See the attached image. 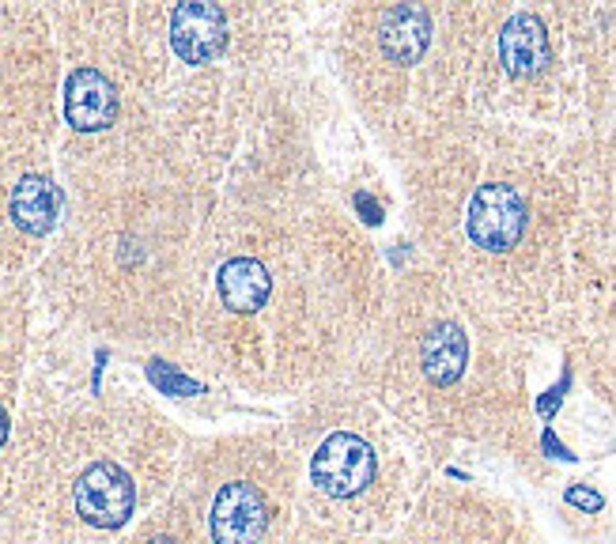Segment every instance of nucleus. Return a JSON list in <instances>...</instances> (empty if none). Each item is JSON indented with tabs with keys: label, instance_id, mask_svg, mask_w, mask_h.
I'll use <instances>...</instances> for the list:
<instances>
[{
	"label": "nucleus",
	"instance_id": "obj_1",
	"mask_svg": "<svg viewBox=\"0 0 616 544\" xmlns=\"http://www.w3.org/2000/svg\"><path fill=\"white\" fill-rule=\"evenodd\" d=\"M466 231L481 250L488 253H507L518 246L522 231H526V201L515 185L488 182L473 193L466 212Z\"/></svg>",
	"mask_w": 616,
	"mask_h": 544
},
{
	"label": "nucleus",
	"instance_id": "obj_2",
	"mask_svg": "<svg viewBox=\"0 0 616 544\" xmlns=\"http://www.w3.org/2000/svg\"><path fill=\"white\" fill-rule=\"evenodd\" d=\"M314 484L333 499H352L374 480V450L352 431H337L314 450L311 462Z\"/></svg>",
	"mask_w": 616,
	"mask_h": 544
},
{
	"label": "nucleus",
	"instance_id": "obj_3",
	"mask_svg": "<svg viewBox=\"0 0 616 544\" xmlns=\"http://www.w3.org/2000/svg\"><path fill=\"white\" fill-rule=\"evenodd\" d=\"M76 510L88 525H99V530H117L125 525V518L133 514L136 503V488L133 476L114 462H96L80 473L76 480Z\"/></svg>",
	"mask_w": 616,
	"mask_h": 544
},
{
	"label": "nucleus",
	"instance_id": "obj_4",
	"mask_svg": "<svg viewBox=\"0 0 616 544\" xmlns=\"http://www.w3.org/2000/svg\"><path fill=\"white\" fill-rule=\"evenodd\" d=\"M170 46L186 65H209L227 46V15L220 4H178L170 15Z\"/></svg>",
	"mask_w": 616,
	"mask_h": 544
},
{
	"label": "nucleus",
	"instance_id": "obj_5",
	"mask_svg": "<svg viewBox=\"0 0 616 544\" xmlns=\"http://www.w3.org/2000/svg\"><path fill=\"white\" fill-rule=\"evenodd\" d=\"M265 525H269V507H265L261 488L250 480H235L220 488L212 503V541L216 544H261Z\"/></svg>",
	"mask_w": 616,
	"mask_h": 544
},
{
	"label": "nucleus",
	"instance_id": "obj_6",
	"mask_svg": "<svg viewBox=\"0 0 616 544\" xmlns=\"http://www.w3.org/2000/svg\"><path fill=\"white\" fill-rule=\"evenodd\" d=\"M65 117L72 129L99 133L114 125L117 117V91L99 68H76L65 83Z\"/></svg>",
	"mask_w": 616,
	"mask_h": 544
},
{
	"label": "nucleus",
	"instance_id": "obj_7",
	"mask_svg": "<svg viewBox=\"0 0 616 544\" xmlns=\"http://www.w3.org/2000/svg\"><path fill=\"white\" fill-rule=\"evenodd\" d=\"M500 61L511 76H534L549 65V34L534 12H515L503 23Z\"/></svg>",
	"mask_w": 616,
	"mask_h": 544
},
{
	"label": "nucleus",
	"instance_id": "obj_8",
	"mask_svg": "<svg viewBox=\"0 0 616 544\" xmlns=\"http://www.w3.org/2000/svg\"><path fill=\"white\" fill-rule=\"evenodd\" d=\"M432 42V20L421 4H393L382 12L379 46L393 65H416Z\"/></svg>",
	"mask_w": 616,
	"mask_h": 544
},
{
	"label": "nucleus",
	"instance_id": "obj_9",
	"mask_svg": "<svg viewBox=\"0 0 616 544\" xmlns=\"http://www.w3.org/2000/svg\"><path fill=\"white\" fill-rule=\"evenodd\" d=\"M57 212H61V193H57V185L49 178H20V185L12 190V219L20 231L46 235L57 224Z\"/></svg>",
	"mask_w": 616,
	"mask_h": 544
},
{
	"label": "nucleus",
	"instance_id": "obj_10",
	"mask_svg": "<svg viewBox=\"0 0 616 544\" xmlns=\"http://www.w3.org/2000/svg\"><path fill=\"white\" fill-rule=\"evenodd\" d=\"M466 360H469V340L455 321H439V326L424 337L421 363H424V374L435 382V386H450V382H458L461 371H466Z\"/></svg>",
	"mask_w": 616,
	"mask_h": 544
},
{
	"label": "nucleus",
	"instance_id": "obj_11",
	"mask_svg": "<svg viewBox=\"0 0 616 544\" xmlns=\"http://www.w3.org/2000/svg\"><path fill=\"white\" fill-rule=\"evenodd\" d=\"M269 292H272V280L261 261L231 258L227 265L220 269V295H224V303L231 310H238V314L261 310V306L269 303Z\"/></svg>",
	"mask_w": 616,
	"mask_h": 544
},
{
	"label": "nucleus",
	"instance_id": "obj_12",
	"mask_svg": "<svg viewBox=\"0 0 616 544\" xmlns=\"http://www.w3.org/2000/svg\"><path fill=\"white\" fill-rule=\"evenodd\" d=\"M152 382H156L159 389H167V394H178V397H190V394H201V386H197L193 378H186V374L170 371L167 363H152Z\"/></svg>",
	"mask_w": 616,
	"mask_h": 544
},
{
	"label": "nucleus",
	"instance_id": "obj_13",
	"mask_svg": "<svg viewBox=\"0 0 616 544\" xmlns=\"http://www.w3.org/2000/svg\"><path fill=\"white\" fill-rule=\"evenodd\" d=\"M568 503L579 507V510H586V514H597V510L605 507V499L597 496L594 488H586V484H571V488H568Z\"/></svg>",
	"mask_w": 616,
	"mask_h": 544
},
{
	"label": "nucleus",
	"instance_id": "obj_14",
	"mask_svg": "<svg viewBox=\"0 0 616 544\" xmlns=\"http://www.w3.org/2000/svg\"><path fill=\"white\" fill-rule=\"evenodd\" d=\"M563 394H568V378H563L560 386L549 389V394H545L541 401H537V412H541V416H552L556 408H560V397H563Z\"/></svg>",
	"mask_w": 616,
	"mask_h": 544
},
{
	"label": "nucleus",
	"instance_id": "obj_15",
	"mask_svg": "<svg viewBox=\"0 0 616 544\" xmlns=\"http://www.w3.org/2000/svg\"><path fill=\"white\" fill-rule=\"evenodd\" d=\"M541 450H545V454H552V457H560V462H575V457H571V450H568V446H560V439H556L552 431H545Z\"/></svg>",
	"mask_w": 616,
	"mask_h": 544
},
{
	"label": "nucleus",
	"instance_id": "obj_16",
	"mask_svg": "<svg viewBox=\"0 0 616 544\" xmlns=\"http://www.w3.org/2000/svg\"><path fill=\"white\" fill-rule=\"evenodd\" d=\"M4 439H8V412H4V405H0V446H4Z\"/></svg>",
	"mask_w": 616,
	"mask_h": 544
},
{
	"label": "nucleus",
	"instance_id": "obj_17",
	"mask_svg": "<svg viewBox=\"0 0 616 544\" xmlns=\"http://www.w3.org/2000/svg\"><path fill=\"white\" fill-rule=\"evenodd\" d=\"M148 544H175V541H170V537H152Z\"/></svg>",
	"mask_w": 616,
	"mask_h": 544
}]
</instances>
